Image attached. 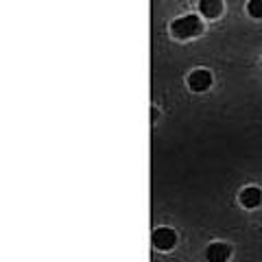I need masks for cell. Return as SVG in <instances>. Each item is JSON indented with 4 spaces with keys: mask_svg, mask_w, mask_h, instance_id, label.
<instances>
[{
    "mask_svg": "<svg viewBox=\"0 0 262 262\" xmlns=\"http://www.w3.org/2000/svg\"><path fill=\"white\" fill-rule=\"evenodd\" d=\"M247 9L253 18H262V0H249Z\"/></svg>",
    "mask_w": 262,
    "mask_h": 262,
    "instance_id": "cell-7",
    "label": "cell"
},
{
    "mask_svg": "<svg viewBox=\"0 0 262 262\" xmlns=\"http://www.w3.org/2000/svg\"><path fill=\"white\" fill-rule=\"evenodd\" d=\"M241 201L245 208H258L260 201H262V194L258 188H245V190L241 192Z\"/></svg>",
    "mask_w": 262,
    "mask_h": 262,
    "instance_id": "cell-6",
    "label": "cell"
},
{
    "mask_svg": "<svg viewBox=\"0 0 262 262\" xmlns=\"http://www.w3.org/2000/svg\"><path fill=\"white\" fill-rule=\"evenodd\" d=\"M203 31V24L196 15H186V18H179L173 22V35L179 39H188V37H194Z\"/></svg>",
    "mask_w": 262,
    "mask_h": 262,
    "instance_id": "cell-1",
    "label": "cell"
},
{
    "mask_svg": "<svg viewBox=\"0 0 262 262\" xmlns=\"http://www.w3.org/2000/svg\"><path fill=\"white\" fill-rule=\"evenodd\" d=\"M175 241H177V236H175L173 229H168V227H160V229H155V234H153V245L162 251L173 247Z\"/></svg>",
    "mask_w": 262,
    "mask_h": 262,
    "instance_id": "cell-2",
    "label": "cell"
},
{
    "mask_svg": "<svg viewBox=\"0 0 262 262\" xmlns=\"http://www.w3.org/2000/svg\"><path fill=\"white\" fill-rule=\"evenodd\" d=\"M199 9L206 18H219L221 11H223V3L221 0H201Z\"/></svg>",
    "mask_w": 262,
    "mask_h": 262,
    "instance_id": "cell-5",
    "label": "cell"
},
{
    "mask_svg": "<svg viewBox=\"0 0 262 262\" xmlns=\"http://www.w3.org/2000/svg\"><path fill=\"white\" fill-rule=\"evenodd\" d=\"M212 83V75L208 70H194L190 79H188V85H190L192 92H203V90H208Z\"/></svg>",
    "mask_w": 262,
    "mask_h": 262,
    "instance_id": "cell-3",
    "label": "cell"
},
{
    "mask_svg": "<svg viewBox=\"0 0 262 262\" xmlns=\"http://www.w3.org/2000/svg\"><path fill=\"white\" fill-rule=\"evenodd\" d=\"M206 256L210 262H225L229 258V247L223 243H214V245H210L208 251H206Z\"/></svg>",
    "mask_w": 262,
    "mask_h": 262,
    "instance_id": "cell-4",
    "label": "cell"
}]
</instances>
